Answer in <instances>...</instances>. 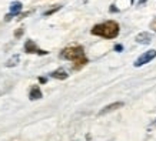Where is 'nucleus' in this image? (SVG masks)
<instances>
[{
	"instance_id": "7",
	"label": "nucleus",
	"mask_w": 156,
	"mask_h": 141,
	"mask_svg": "<svg viewBox=\"0 0 156 141\" xmlns=\"http://www.w3.org/2000/svg\"><path fill=\"white\" fill-rule=\"evenodd\" d=\"M136 42L139 44H149L152 42V36L147 32H142V33H139L136 36Z\"/></svg>"
},
{
	"instance_id": "6",
	"label": "nucleus",
	"mask_w": 156,
	"mask_h": 141,
	"mask_svg": "<svg viewBox=\"0 0 156 141\" xmlns=\"http://www.w3.org/2000/svg\"><path fill=\"white\" fill-rule=\"evenodd\" d=\"M120 107H123L122 101L112 103V104H109V106H106V107L102 108V110L99 111V116H103V114H108V113H110V111H115V110H118V108H120Z\"/></svg>"
},
{
	"instance_id": "1",
	"label": "nucleus",
	"mask_w": 156,
	"mask_h": 141,
	"mask_svg": "<svg viewBox=\"0 0 156 141\" xmlns=\"http://www.w3.org/2000/svg\"><path fill=\"white\" fill-rule=\"evenodd\" d=\"M60 57L73 61L75 63V69H80V67H83L87 63V59H86L85 52H83V47L80 46L66 47L65 50H62Z\"/></svg>"
},
{
	"instance_id": "12",
	"label": "nucleus",
	"mask_w": 156,
	"mask_h": 141,
	"mask_svg": "<svg viewBox=\"0 0 156 141\" xmlns=\"http://www.w3.org/2000/svg\"><path fill=\"white\" fill-rule=\"evenodd\" d=\"M151 29L153 30V32H156V17L151 22Z\"/></svg>"
},
{
	"instance_id": "14",
	"label": "nucleus",
	"mask_w": 156,
	"mask_h": 141,
	"mask_svg": "<svg viewBox=\"0 0 156 141\" xmlns=\"http://www.w3.org/2000/svg\"><path fill=\"white\" fill-rule=\"evenodd\" d=\"M122 49H123V47L120 46V44H116V46H115V50H118V52H120Z\"/></svg>"
},
{
	"instance_id": "11",
	"label": "nucleus",
	"mask_w": 156,
	"mask_h": 141,
	"mask_svg": "<svg viewBox=\"0 0 156 141\" xmlns=\"http://www.w3.org/2000/svg\"><path fill=\"white\" fill-rule=\"evenodd\" d=\"M17 60H19V56H14V59H12V60L7 61V64H6V66H7V67H10V66H16V63H13V61H17Z\"/></svg>"
},
{
	"instance_id": "9",
	"label": "nucleus",
	"mask_w": 156,
	"mask_h": 141,
	"mask_svg": "<svg viewBox=\"0 0 156 141\" xmlns=\"http://www.w3.org/2000/svg\"><path fill=\"white\" fill-rule=\"evenodd\" d=\"M50 76H52L53 79H59V80H66L67 77H69V74H67L65 70H56L53 71V73H50Z\"/></svg>"
},
{
	"instance_id": "3",
	"label": "nucleus",
	"mask_w": 156,
	"mask_h": 141,
	"mask_svg": "<svg viewBox=\"0 0 156 141\" xmlns=\"http://www.w3.org/2000/svg\"><path fill=\"white\" fill-rule=\"evenodd\" d=\"M155 57H156V50H147V52H145L143 54H140V56L136 59L135 67H140V66H143V64H146V63H151Z\"/></svg>"
},
{
	"instance_id": "8",
	"label": "nucleus",
	"mask_w": 156,
	"mask_h": 141,
	"mask_svg": "<svg viewBox=\"0 0 156 141\" xmlns=\"http://www.w3.org/2000/svg\"><path fill=\"white\" fill-rule=\"evenodd\" d=\"M29 97H30V100H39V99H42V91H40V89H39L37 86L32 87V90H30V94H29Z\"/></svg>"
},
{
	"instance_id": "4",
	"label": "nucleus",
	"mask_w": 156,
	"mask_h": 141,
	"mask_svg": "<svg viewBox=\"0 0 156 141\" xmlns=\"http://www.w3.org/2000/svg\"><path fill=\"white\" fill-rule=\"evenodd\" d=\"M24 52L30 53V54H40V56H46L49 53V52H44V50H40L33 40H27L24 43Z\"/></svg>"
},
{
	"instance_id": "13",
	"label": "nucleus",
	"mask_w": 156,
	"mask_h": 141,
	"mask_svg": "<svg viewBox=\"0 0 156 141\" xmlns=\"http://www.w3.org/2000/svg\"><path fill=\"white\" fill-rule=\"evenodd\" d=\"M23 30H24V29H19V30L14 33V36H16V37H20V36H22V33H23Z\"/></svg>"
},
{
	"instance_id": "2",
	"label": "nucleus",
	"mask_w": 156,
	"mask_h": 141,
	"mask_svg": "<svg viewBox=\"0 0 156 141\" xmlns=\"http://www.w3.org/2000/svg\"><path fill=\"white\" fill-rule=\"evenodd\" d=\"M90 33L93 34V36H99V37L115 39V37H118V34H119V24L115 20H108L105 23L93 26V29L90 30Z\"/></svg>"
},
{
	"instance_id": "5",
	"label": "nucleus",
	"mask_w": 156,
	"mask_h": 141,
	"mask_svg": "<svg viewBox=\"0 0 156 141\" xmlns=\"http://www.w3.org/2000/svg\"><path fill=\"white\" fill-rule=\"evenodd\" d=\"M22 9H23V5H22V2H19V0H16V2H13V3L10 5V13H9V14H6L5 20H6V22H9V20H12V17H14V16H17V14H20Z\"/></svg>"
},
{
	"instance_id": "10",
	"label": "nucleus",
	"mask_w": 156,
	"mask_h": 141,
	"mask_svg": "<svg viewBox=\"0 0 156 141\" xmlns=\"http://www.w3.org/2000/svg\"><path fill=\"white\" fill-rule=\"evenodd\" d=\"M60 9H62V6H60V5H56V6H55V7H52V9L46 10V12L43 13V16H44V17H49V16H52L53 13H56L57 10H60Z\"/></svg>"
}]
</instances>
